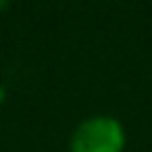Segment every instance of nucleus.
<instances>
[{
    "label": "nucleus",
    "instance_id": "nucleus-1",
    "mask_svg": "<svg viewBox=\"0 0 152 152\" xmlns=\"http://www.w3.org/2000/svg\"><path fill=\"white\" fill-rule=\"evenodd\" d=\"M124 124L107 114L88 116L74 128L69 138V152H124Z\"/></svg>",
    "mask_w": 152,
    "mask_h": 152
},
{
    "label": "nucleus",
    "instance_id": "nucleus-2",
    "mask_svg": "<svg viewBox=\"0 0 152 152\" xmlns=\"http://www.w3.org/2000/svg\"><path fill=\"white\" fill-rule=\"evenodd\" d=\"M5 7H7V2H0V10H5Z\"/></svg>",
    "mask_w": 152,
    "mask_h": 152
}]
</instances>
